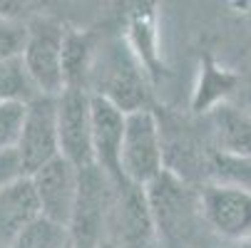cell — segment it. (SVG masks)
I'll use <instances>...</instances> for the list:
<instances>
[{
    "instance_id": "1",
    "label": "cell",
    "mask_w": 251,
    "mask_h": 248,
    "mask_svg": "<svg viewBox=\"0 0 251 248\" xmlns=\"http://www.w3.org/2000/svg\"><path fill=\"white\" fill-rule=\"evenodd\" d=\"M87 92L110 99L125 114L137 110H150L142 69L137 67L134 57L122 43H112L104 52L95 55Z\"/></svg>"
},
{
    "instance_id": "2",
    "label": "cell",
    "mask_w": 251,
    "mask_h": 248,
    "mask_svg": "<svg viewBox=\"0 0 251 248\" xmlns=\"http://www.w3.org/2000/svg\"><path fill=\"white\" fill-rule=\"evenodd\" d=\"M120 166L125 179L142 189H147L152 181H157L162 171L167 169L162 127L152 110H137L127 114Z\"/></svg>"
},
{
    "instance_id": "3",
    "label": "cell",
    "mask_w": 251,
    "mask_h": 248,
    "mask_svg": "<svg viewBox=\"0 0 251 248\" xmlns=\"http://www.w3.org/2000/svg\"><path fill=\"white\" fill-rule=\"evenodd\" d=\"M117 186L100 166L80 169V189L75 214L70 221V238L73 248H95L107 238V224L115 206Z\"/></svg>"
},
{
    "instance_id": "4",
    "label": "cell",
    "mask_w": 251,
    "mask_h": 248,
    "mask_svg": "<svg viewBox=\"0 0 251 248\" xmlns=\"http://www.w3.org/2000/svg\"><path fill=\"white\" fill-rule=\"evenodd\" d=\"M65 27L50 18H35L27 25V43L23 50V62L30 80L40 94L60 97L67 90L65 82Z\"/></svg>"
},
{
    "instance_id": "5",
    "label": "cell",
    "mask_w": 251,
    "mask_h": 248,
    "mask_svg": "<svg viewBox=\"0 0 251 248\" xmlns=\"http://www.w3.org/2000/svg\"><path fill=\"white\" fill-rule=\"evenodd\" d=\"M57 139L60 157L77 169L95 166L92 149V94L85 90H65L57 97Z\"/></svg>"
},
{
    "instance_id": "6",
    "label": "cell",
    "mask_w": 251,
    "mask_h": 248,
    "mask_svg": "<svg viewBox=\"0 0 251 248\" xmlns=\"http://www.w3.org/2000/svg\"><path fill=\"white\" fill-rule=\"evenodd\" d=\"M107 238L122 243L125 248H157V224L150 208L147 189L125 184L117 186L115 206L107 224Z\"/></svg>"
},
{
    "instance_id": "7",
    "label": "cell",
    "mask_w": 251,
    "mask_h": 248,
    "mask_svg": "<svg viewBox=\"0 0 251 248\" xmlns=\"http://www.w3.org/2000/svg\"><path fill=\"white\" fill-rule=\"evenodd\" d=\"M18 154L27 176L60 157L57 139V97L38 94L27 102V114L18 141Z\"/></svg>"
},
{
    "instance_id": "8",
    "label": "cell",
    "mask_w": 251,
    "mask_h": 248,
    "mask_svg": "<svg viewBox=\"0 0 251 248\" xmlns=\"http://www.w3.org/2000/svg\"><path fill=\"white\" fill-rule=\"evenodd\" d=\"M32 186L40 201L43 219L60 224L70 228L77 203V189H80V169L70 164L65 157H55L50 164L38 169L32 176Z\"/></svg>"
},
{
    "instance_id": "9",
    "label": "cell",
    "mask_w": 251,
    "mask_h": 248,
    "mask_svg": "<svg viewBox=\"0 0 251 248\" xmlns=\"http://www.w3.org/2000/svg\"><path fill=\"white\" fill-rule=\"evenodd\" d=\"M201 216L219 236L229 241H251V194L229 186L209 184L199 194Z\"/></svg>"
},
{
    "instance_id": "10",
    "label": "cell",
    "mask_w": 251,
    "mask_h": 248,
    "mask_svg": "<svg viewBox=\"0 0 251 248\" xmlns=\"http://www.w3.org/2000/svg\"><path fill=\"white\" fill-rule=\"evenodd\" d=\"M125 119L127 114L100 94H92V149H95V166H100L112 179L115 186H125L127 179L122 176L120 152L125 136Z\"/></svg>"
},
{
    "instance_id": "11",
    "label": "cell",
    "mask_w": 251,
    "mask_h": 248,
    "mask_svg": "<svg viewBox=\"0 0 251 248\" xmlns=\"http://www.w3.org/2000/svg\"><path fill=\"white\" fill-rule=\"evenodd\" d=\"M147 199H150V208H152L159 238L162 236L172 238L189 226L192 211H194L192 191L169 169H164L159 179L147 186Z\"/></svg>"
},
{
    "instance_id": "12",
    "label": "cell",
    "mask_w": 251,
    "mask_h": 248,
    "mask_svg": "<svg viewBox=\"0 0 251 248\" xmlns=\"http://www.w3.org/2000/svg\"><path fill=\"white\" fill-rule=\"evenodd\" d=\"M40 216V201L30 176H23L15 184L5 186L0 191V243L10 248L15 238Z\"/></svg>"
},
{
    "instance_id": "13",
    "label": "cell",
    "mask_w": 251,
    "mask_h": 248,
    "mask_svg": "<svg viewBox=\"0 0 251 248\" xmlns=\"http://www.w3.org/2000/svg\"><path fill=\"white\" fill-rule=\"evenodd\" d=\"M217 154L251 159V117L234 107H217L211 114Z\"/></svg>"
},
{
    "instance_id": "14",
    "label": "cell",
    "mask_w": 251,
    "mask_h": 248,
    "mask_svg": "<svg viewBox=\"0 0 251 248\" xmlns=\"http://www.w3.org/2000/svg\"><path fill=\"white\" fill-rule=\"evenodd\" d=\"M95 50L87 35L65 32V50H62V65H65V82L70 90H85L90 82V69H92Z\"/></svg>"
},
{
    "instance_id": "15",
    "label": "cell",
    "mask_w": 251,
    "mask_h": 248,
    "mask_svg": "<svg viewBox=\"0 0 251 248\" xmlns=\"http://www.w3.org/2000/svg\"><path fill=\"white\" fill-rule=\"evenodd\" d=\"M38 87L30 80L23 57L0 60V102H32L38 97Z\"/></svg>"
},
{
    "instance_id": "16",
    "label": "cell",
    "mask_w": 251,
    "mask_h": 248,
    "mask_svg": "<svg viewBox=\"0 0 251 248\" xmlns=\"http://www.w3.org/2000/svg\"><path fill=\"white\" fill-rule=\"evenodd\" d=\"M70 243H73L70 228L40 216L15 238V243L10 248H67Z\"/></svg>"
},
{
    "instance_id": "17",
    "label": "cell",
    "mask_w": 251,
    "mask_h": 248,
    "mask_svg": "<svg viewBox=\"0 0 251 248\" xmlns=\"http://www.w3.org/2000/svg\"><path fill=\"white\" fill-rule=\"evenodd\" d=\"M27 114L25 102H0V152L18 149Z\"/></svg>"
},
{
    "instance_id": "18",
    "label": "cell",
    "mask_w": 251,
    "mask_h": 248,
    "mask_svg": "<svg viewBox=\"0 0 251 248\" xmlns=\"http://www.w3.org/2000/svg\"><path fill=\"white\" fill-rule=\"evenodd\" d=\"M27 43V25H18L13 20L0 18V60L23 57Z\"/></svg>"
},
{
    "instance_id": "19",
    "label": "cell",
    "mask_w": 251,
    "mask_h": 248,
    "mask_svg": "<svg viewBox=\"0 0 251 248\" xmlns=\"http://www.w3.org/2000/svg\"><path fill=\"white\" fill-rule=\"evenodd\" d=\"M25 169H23V161H20V154L18 149H8V152H0V191L5 186L15 184L18 179H23Z\"/></svg>"
},
{
    "instance_id": "20",
    "label": "cell",
    "mask_w": 251,
    "mask_h": 248,
    "mask_svg": "<svg viewBox=\"0 0 251 248\" xmlns=\"http://www.w3.org/2000/svg\"><path fill=\"white\" fill-rule=\"evenodd\" d=\"M95 248H125L122 243H117V241H112V238H102Z\"/></svg>"
},
{
    "instance_id": "21",
    "label": "cell",
    "mask_w": 251,
    "mask_h": 248,
    "mask_svg": "<svg viewBox=\"0 0 251 248\" xmlns=\"http://www.w3.org/2000/svg\"><path fill=\"white\" fill-rule=\"evenodd\" d=\"M0 248H8V246H3V243H0Z\"/></svg>"
},
{
    "instance_id": "22",
    "label": "cell",
    "mask_w": 251,
    "mask_h": 248,
    "mask_svg": "<svg viewBox=\"0 0 251 248\" xmlns=\"http://www.w3.org/2000/svg\"><path fill=\"white\" fill-rule=\"evenodd\" d=\"M67 248H73V243H70V246H67Z\"/></svg>"
}]
</instances>
